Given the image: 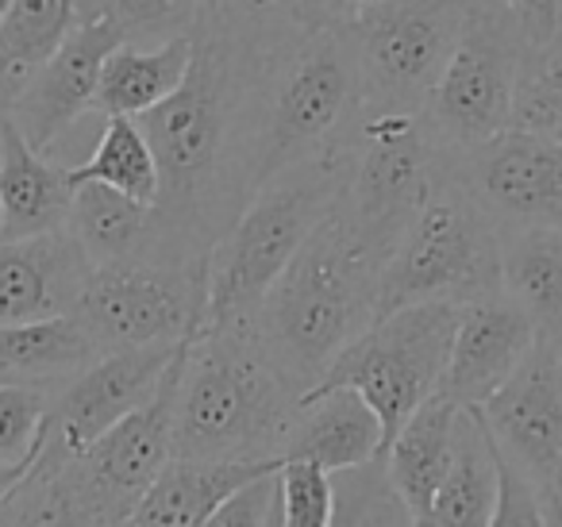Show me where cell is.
I'll use <instances>...</instances> for the list:
<instances>
[{"label": "cell", "instance_id": "obj_1", "mask_svg": "<svg viewBox=\"0 0 562 527\" xmlns=\"http://www.w3.org/2000/svg\"><path fill=\"white\" fill-rule=\"evenodd\" d=\"M262 70V58L212 20H196L186 81L135 120L158 166V201L143 258L209 262V250L250 201V139Z\"/></svg>", "mask_w": 562, "mask_h": 527}, {"label": "cell", "instance_id": "obj_2", "mask_svg": "<svg viewBox=\"0 0 562 527\" xmlns=\"http://www.w3.org/2000/svg\"><path fill=\"white\" fill-rule=\"evenodd\" d=\"M382 266L359 247L339 201L255 312L258 347L293 396L313 393L339 355L374 324Z\"/></svg>", "mask_w": 562, "mask_h": 527}, {"label": "cell", "instance_id": "obj_3", "mask_svg": "<svg viewBox=\"0 0 562 527\" xmlns=\"http://www.w3.org/2000/svg\"><path fill=\"white\" fill-rule=\"evenodd\" d=\"M362 120V74L351 27H308L266 63L255 101L250 197L313 158L351 150Z\"/></svg>", "mask_w": 562, "mask_h": 527}, {"label": "cell", "instance_id": "obj_4", "mask_svg": "<svg viewBox=\"0 0 562 527\" xmlns=\"http://www.w3.org/2000/svg\"><path fill=\"white\" fill-rule=\"evenodd\" d=\"M297 396L266 362L255 332L189 339L173 408L181 462H270L285 450Z\"/></svg>", "mask_w": 562, "mask_h": 527}, {"label": "cell", "instance_id": "obj_5", "mask_svg": "<svg viewBox=\"0 0 562 527\" xmlns=\"http://www.w3.org/2000/svg\"><path fill=\"white\" fill-rule=\"evenodd\" d=\"M347 186V155L313 158L266 181L204 262L201 335L247 332L258 304L324 224Z\"/></svg>", "mask_w": 562, "mask_h": 527}, {"label": "cell", "instance_id": "obj_6", "mask_svg": "<svg viewBox=\"0 0 562 527\" xmlns=\"http://www.w3.org/2000/svg\"><path fill=\"white\" fill-rule=\"evenodd\" d=\"M501 289V232L447 170L378 278L374 319L413 304H470Z\"/></svg>", "mask_w": 562, "mask_h": 527}, {"label": "cell", "instance_id": "obj_7", "mask_svg": "<svg viewBox=\"0 0 562 527\" xmlns=\"http://www.w3.org/2000/svg\"><path fill=\"white\" fill-rule=\"evenodd\" d=\"M451 170V155L431 139L424 116L408 112H362L347 150V186L339 212L378 266L413 224L431 189Z\"/></svg>", "mask_w": 562, "mask_h": 527}, {"label": "cell", "instance_id": "obj_8", "mask_svg": "<svg viewBox=\"0 0 562 527\" xmlns=\"http://www.w3.org/2000/svg\"><path fill=\"white\" fill-rule=\"evenodd\" d=\"M462 304L431 301L382 316L331 362L324 389H351L382 419V458L420 404L439 393ZM308 396V393H305Z\"/></svg>", "mask_w": 562, "mask_h": 527}, {"label": "cell", "instance_id": "obj_9", "mask_svg": "<svg viewBox=\"0 0 562 527\" xmlns=\"http://www.w3.org/2000/svg\"><path fill=\"white\" fill-rule=\"evenodd\" d=\"M474 0H378L351 24L362 74V112L424 116Z\"/></svg>", "mask_w": 562, "mask_h": 527}, {"label": "cell", "instance_id": "obj_10", "mask_svg": "<svg viewBox=\"0 0 562 527\" xmlns=\"http://www.w3.org/2000/svg\"><path fill=\"white\" fill-rule=\"evenodd\" d=\"M74 319L104 355L196 339L204 319V262L127 258L101 266L89 278Z\"/></svg>", "mask_w": 562, "mask_h": 527}, {"label": "cell", "instance_id": "obj_11", "mask_svg": "<svg viewBox=\"0 0 562 527\" xmlns=\"http://www.w3.org/2000/svg\"><path fill=\"white\" fill-rule=\"evenodd\" d=\"M524 35L493 0H474L459 47L424 109L431 139L451 158L497 139L513 124V89Z\"/></svg>", "mask_w": 562, "mask_h": 527}, {"label": "cell", "instance_id": "obj_12", "mask_svg": "<svg viewBox=\"0 0 562 527\" xmlns=\"http://www.w3.org/2000/svg\"><path fill=\"white\" fill-rule=\"evenodd\" d=\"M186 350L189 343H181L166 378L158 381L155 396L143 408L124 416L86 455L74 458V470H78L81 489H86L101 527L124 524L135 504L143 501V493L155 485L158 473L173 462V408H178Z\"/></svg>", "mask_w": 562, "mask_h": 527}, {"label": "cell", "instance_id": "obj_13", "mask_svg": "<svg viewBox=\"0 0 562 527\" xmlns=\"http://www.w3.org/2000/svg\"><path fill=\"white\" fill-rule=\"evenodd\" d=\"M451 173L501 239L531 227H562V143L508 127L451 158Z\"/></svg>", "mask_w": 562, "mask_h": 527}, {"label": "cell", "instance_id": "obj_14", "mask_svg": "<svg viewBox=\"0 0 562 527\" xmlns=\"http://www.w3.org/2000/svg\"><path fill=\"white\" fill-rule=\"evenodd\" d=\"M178 347L112 350V355L97 358L89 370H81L78 378L58 385V393L50 396L43 450L63 462L86 455L104 431H112L120 419L132 416L155 396Z\"/></svg>", "mask_w": 562, "mask_h": 527}, {"label": "cell", "instance_id": "obj_15", "mask_svg": "<svg viewBox=\"0 0 562 527\" xmlns=\"http://www.w3.org/2000/svg\"><path fill=\"white\" fill-rule=\"evenodd\" d=\"M474 412L497 455L539 493H551L562 450V347L536 339L520 370Z\"/></svg>", "mask_w": 562, "mask_h": 527}, {"label": "cell", "instance_id": "obj_16", "mask_svg": "<svg viewBox=\"0 0 562 527\" xmlns=\"http://www.w3.org/2000/svg\"><path fill=\"white\" fill-rule=\"evenodd\" d=\"M124 43L120 27L109 16H93L58 47V55L50 58L43 70L32 74L24 89L16 93V101L9 104L4 120L24 135V143L32 150L50 158V150L58 147L66 132L78 124L81 116L93 112L97 81H101L104 58Z\"/></svg>", "mask_w": 562, "mask_h": 527}, {"label": "cell", "instance_id": "obj_17", "mask_svg": "<svg viewBox=\"0 0 562 527\" xmlns=\"http://www.w3.org/2000/svg\"><path fill=\"white\" fill-rule=\"evenodd\" d=\"M536 339V324L501 289L462 304L436 396L451 401L454 408H482L520 370Z\"/></svg>", "mask_w": 562, "mask_h": 527}, {"label": "cell", "instance_id": "obj_18", "mask_svg": "<svg viewBox=\"0 0 562 527\" xmlns=\"http://www.w3.org/2000/svg\"><path fill=\"white\" fill-rule=\"evenodd\" d=\"M89 278L93 266L70 232L0 243V327L74 316Z\"/></svg>", "mask_w": 562, "mask_h": 527}, {"label": "cell", "instance_id": "obj_19", "mask_svg": "<svg viewBox=\"0 0 562 527\" xmlns=\"http://www.w3.org/2000/svg\"><path fill=\"white\" fill-rule=\"evenodd\" d=\"M382 458V419L351 389H324L297 401L281 462H313L324 473L359 470Z\"/></svg>", "mask_w": 562, "mask_h": 527}, {"label": "cell", "instance_id": "obj_20", "mask_svg": "<svg viewBox=\"0 0 562 527\" xmlns=\"http://www.w3.org/2000/svg\"><path fill=\"white\" fill-rule=\"evenodd\" d=\"M74 204L70 166L40 155L4 120L0 124V243L66 232Z\"/></svg>", "mask_w": 562, "mask_h": 527}, {"label": "cell", "instance_id": "obj_21", "mask_svg": "<svg viewBox=\"0 0 562 527\" xmlns=\"http://www.w3.org/2000/svg\"><path fill=\"white\" fill-rule=\"evenodd\" d=\"M93 16H101L97 0H12L0 20V112Z\"/></svg>", "mask_w": 562, "mask_h": 527}, {"label": "cell", "instance_id": "obj_22", "mask_svg": "<svg viewBox=\"0 0 562 527\" xmlns=\"http://www.w3.org/2000/svg\"><path fill=\"white\" fill-rule=\"evenodd\" d=\"M462 408H454L443 396H431L428 404L413 412L405 427L397 431V439L385 450V473H390L393 493L401 496L408 512L428 516L431 501H436L439 485L447 478L451 466V447H454V419Z\"/></svg>", "mask_w": 562, "mask_h": 527}, {"label": "cell", "instance_id": "obj_23", "mask_svg": "<svg viewBox=\"0 0 562 527\" xmlns=\"http://www.w3.org/2000/svg\"><path fill=\"white\" fill-rule=\"evenodd\" d=\"M501 293L562 347V227H531L501 239Z\"/></svg>", "mask_w": 562, "mask_h": 527}, {"label": "cell", "instance_id": "obj_24", "mask_svg": "<svg viewBox=\"0 0 562 527\" xmlns=\"http://www.w3.org/2000/svg\"><path fill=\"white\" fill-rule=\"evenodd\" d=\"M501 493V458L490 431L474 408H462L454 419L451 466L431 501L428 516L439 527H490Z\"/></svg>", "mask_w": 562, "mask_h": 527}, {"label": "cell", "instance_id": "obj_25", "mask_svg": "<svg viewBox=\"0 0 562 527\" xmlns=\"http://www.w3.org/2000/svg\"><path fill=\"white\" fill-rule=\"evenodd\" d=\"M189 58H193V40H173L166 47H132V43H120L104 58L93 112H101L104 120L147 116L166 97L178 93V86L189 74Z\"/></svg>", "mask_w": 562, "mask_h": 527}, {"label": "cell", "instance_id": "obj_26", "mask_svg": "<svg viewBox=\"0 0 562 527\" xmlns=\"http://www.w3.org/2000/svg\"><path fill=\"white\" fill-rule=\"evenodd\" d=\"M101 355L104 350L93 343V335L74 316L0 327V370L9 373L16 385H66L81 370H89Z\"/></svg>", "mask_w": 562, "mask_h": 527}, {"label": "cell", "instance_id": "obj_27", "mask_svg": "<svg viewBox=\"0 0 562 527\" xmlns=\"http://www.w3.org/2000/svg\"><path fill=\"white\" fill-rule=\"evenodd\" d=\"M66 232L89 258V266L101 270V266H116L127 258H143L150 243V209L116 189L78 186Z\"/></svg>", "mask_w": 562, "mask_h": 527}, {"label": "cell", "instance_id": "obj_28", "mask_svg": "<svg viewBox=\"0 0 562 527\" xmlns=\"http://www.w3.org/2000/svg\"><path fill=\"white\" fill-rule=\"evenodd\" d=\"M0 527H101L74 462L40 450L32 473L0 501Z\"/></svg>", "mask_w": 562, "mask_h": 527}, {"label": "cell", "instance_id": "obj_29", "mask_svg": "<svg viewBox=\"0 0 562 527\" xmlns=\"http://www.w3.org/2000/svg\"><path fill=\"white\" fill-rule=\"evenodd\" d=\"M70 181L78 186H104L116 193L132 197L135 204L155 209L158 201V166L150 155L147 139H143L135 120H104V132L97 139L93 155L70 166Z\"/></svg>", "mask_w": 562, "mask_h": 527}, {"label": "cell", "instance_id": "obj_30", "mask_svg": "<svg viewBox=\"0 0 562 527\" xmlns=\"http://www.w3.org/2000/svg\"><path fill=\"white\" fill-rule=\"evenodd\" d=\"M508 127L562 143V27L539 43H524Z\"/></svg>", "mask_w": 562, "mask_h": 527}, {"label": "cell", "instance_id": "obj_31", "mask_svg": "<svg viewBox=\"0 0 562 527\" xmlns=\"http://www.w3.org/2000/svg\"><path fill=\"white\" fill-rule=\"evenodd\" d=\"M204 20L232 35L239 47L270 63L285 43H293L301 24V0H204Z\"/></svg>", "mask_w": 562, "mask_h": 527}, {"label": "cell", "instance_id": "obj_32", "mask_svg": "<svg viewBox=\"0 0 562 527\" xmlns=\"http://www.w3.org/2000/svg\"><path fill=\"white\" fill-rule=\"evenodd\" d=\"M331 527H413V512L393 493L382 458L331 473Z\"/></svg>", "mask_w": 562, "mask_h": 527}, {"label": "cell", "instance_id": "obj_33", "mask_svg": "<svg viewBox=\"0 0 562 527\" xmlns=\"http://www.w3.org/2000/svg\"><path fill=\"white\" fill-rule=\"evenodd\" d=\"M101 12L120 27L132 47H166L173 40H193L204 0H97Z\"/></svg>", "mask_w": 562, "mask_h": 527}, {"label": "cell", "instance_id": "obj_34", "mask_svg": "<svg viewBox=\"0 0 562 527\" xmlns=\"http://www.w3.org/2000/svg\"><path fill=\"white\" fill-rule=\"evenodd\" d=\"M50 389L0 385V462H32L47 439Z\"/></svg>", "mask_w": 562, "mask_h": 527}, {"label": "cell", "instance_id": "obj_35", "mask_svg": "<svg viewBox=\"0 0 562 527\" xmlns=\"http://www.w3.org/2000/svg\"><path fill=\"white\" fill-rule=\"evenodd\" d=\"M281 527H331V473L313 462H281Z\"/></svg>", "mask_w": 562, "mask_h": 527}, {"label": "cell", "instance_id": "obj_36", "mask_svg": "<svg viewBox=\"0 0 562 527\" xmlns=\"http://www.w3.org/2000/svg\"><path fill=\"white\" fill-rule=\"evenodd\" d=\"M273 501H278V473L255 478L250 485L235 489L224 504L209 516L204 527H266Z\"/></svg>", "mask_w": 562, "mask_h": 527}, {"label": "cell", "instance_id": "obj_37", "mask_svg": "<svg viewBox=\"0 0 562 527\" xmlns=\"http://www.w3.org/2000/svg\"><path fill=\"white\" fill-rule=\"evenodd\" d=\"M539 519H543L539 489L531 485V481H524L520 473L501 458V493H497V512H493L490 527H539Z\"/></svg>", "mask_w": 562, "mask_h": 527}, {"label": "cell", "instance_id": "obj_38", "mask_svg": "<svg viewBox=\"0 0 562 527\" xmlns=\"http://www.w3.org/2000/svg\"><path fill=\"white\" fill-rule=\"evenodd\" d=\"M516 20L524 43H539L562 27V0H493Z\"/></svg>", "mask_w": 562, "mask_h": 527}, {"label": "cell", "instance_id": "obj_39", "mask_svg": "<svg viewBox=\"0 0 562 527\" xmlns=\"http://www.w3.org/2000/svg\"><path fill=\"white\" fill-rule=\"evenodd\" d=\"M378 0H301V24L305 32L308 27H351Z\"/></svg>", "mask_w": 562, "mask_h": 527}, {"label": "cell", "instance_id": "obj_40", "mask_svg": "<svg viewBox=\"0 0 562 527\" xmlns=\"http://www.w3.org/2000/svg\"><path fill=\"white\" fill-rule=\"evenodd\" d=\"M35 458H40V455H35ZM35 458H32V462H12V466H4V462H0V501H4V496H9L12 489H16L20 481L27 478V473H32Z\"/></svg>", "mask_w": 562, "mask_h": 527}, {"label": "cell", "instance_id": "obj_41", "mask_svg": "<svg viewBox=\"0 0 562 527\" xmlns=\"http://www.w3.org/2000/svg\"><path fill=\"white\" fill-rule=\"evenodd\" d=\"M539 501H543V519H539V527H562V504L554 493H539Z\"/></svg>", "mask_w": 562, "mask_h": 527}, {"label": "cell", "instance_id": "obj_42", "mask_svg": "<svg viewBox=\"0 0 562 527\" xmlns=\"http://www.w3.org/2000/svg\"><path fill=\"white\" fill-rule=\"evenodd\" d=\"M554 496H559V504H562V450H559V470H554V489H551Z\"/></svg>", "mask_w": 562, "mask_h": 527}, {"label": "cell", "instance_id": "obj_43", "mask_svg": "<svg viewBox=\"0 0 562 527\" xmlns=\"http://www.w3.org/2000/svg\"><path fill=\"white\" fill-rule=\"evenodd\" d=\"M266 527H281V508H278V501H273L270 516H266Z\"/></svg>", "mask_w": 562, "mask_h": 527}, {"label": "cell", "instance_id": "obj_44", "mask_svg": "<svg viewBox=\"0 0 562 527\" xmlns=\"http://www.w3.org/2000/svg\"><path fill=\"white\" fill-rule=\"evenodd\" d=\"M413 527H439V524H436L431 516H416V519H413Z\"/></svg>", "mask_w": 562, "mask_h": 527}, {"label": "cell", "instance_id": "obj_45", "mask_svg": "<svg viewBox=\"0 0 562 527\" xmlns=\"http://www.w3.org/2000/svg\"><path fill=\"white\" fill-rule=\"evenodd\" d=\"M0 385H16V381H12V378H9V373L0 370Z\"/></svg>", "mask_w": 562, "mask_h": 527}, {"label": "cell", "instance_id": "obj_46", "mask_svg": "<svg viewBox=\"0 0 562 527\" xmlns=\"http://www.w3.org/2000/svg\"><path fill=\"white\" fill-rule=\"evenodd\" d=\"M9 4H12V0H0V20H4V12H9Z\"/></svg>", "mask_w": 562, "mask_h": 527}, {"label": "cell", "instance_id": "obj_47", "mask_svg": "<svg viewBox=\"0 0 562 527\" xmlns=\"http://www.w3.org/2000/svg\"><path fill=\"white\" fill-rule=\"evenodd\" d=\"M0 124H4V112H0Z\"/></svg>", "mask_w": 562, "mask_h": 527}]
</instances>
